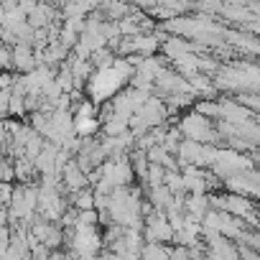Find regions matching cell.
<instances>
[{"mask_svg": "<svg viewBox=\"0 0 260 260\" xmlns=\"http://www.w3.org/2000/svg\"><path fill=\"white\" fill-rule=\"evenodd\" d=\"M122 82H125V77H122L120 69H102L92 79V94H94V100H107V94H112Z\"/></svg>", "mask_w": 260, "mask_h": 260, "instance_id": "1", "label": "cell"}]
</instances>
